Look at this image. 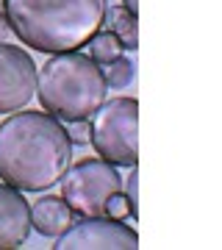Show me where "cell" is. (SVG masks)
I'll use <instances>...</instances> for the list:
<instances>
[{"instance_id":"6da1fadb","label":"cell","mask_w":222,"mask_h":250,"mask_svg":"<svg viewBox=\"0 0 222 250\" xmlns=\"http://www.w3.org/2000/svg\"><path fill=\"white\" fill-rule=\"evenodd\" d=\"M72 161L61 120L47 111H17L0 123V181L20 192L56 187Z\"/></svg>"},{"instance_id":"7a4b0ae2","label":"cell","mask_w":222,"mask_h":250,"mask_svg":"<svg viewBox=\"0 0 222 250\" xmlns=\"http://www.w3.org/2000/svg\"><path fill=\"white\" fill-rule=\"evenodd\" d=\"M106 0H6L3 14L20 42L42 53H70L103 28Z\"/></svg>"},{"instance_id":"3957f363","label":"cell","mask_w":222,"mask_h":250,"mask_svg":"<svg viewBox=\"0 0 222 250\" xmlns=\"http://www.w3.org/2000/svg\"><path fill=\"white\" fill-rule=\"evenodd\" d=\"M106 92L100 64L78 50L50 56L36 72V98L42 108L64 123L89 120L106 100Z\"/></svg>"},{"instance_id":"277c9868","label":"cell","mask_w":222,"mask_h":250,"mask_svg":"<svg viewBox=\"0 0 222 250\" xmlns=\"http://www.w3.org/2000/svg\"><path fill=\"white\" fill-rule=\"evenodd\" d=\"M89 142L114 167H136L139 161V103L136 98L103 100L92 114Z\"/></svg>"},{"instance_id":"5b68a950","label":"cell","mask_w":222,"mask_h":250,"mask_svg":"<svg viewBox=\"0 0 222 250\" xmlns=\"http://www.w3.org/2000/svg\"><path fill=\"white\" fill-rule=\"evenodd\" d=\"M122 192V175L106 159H83L61 175V197L75 217L106 214L108 197Z\"/></svg>"},{"instance_id":"8992f818","label":"cell","mask_w":222,"mask_h":250,"mask_svg":"<svg viewBox=\"0 0 222 250\" xmlns=\"http://www.w3.org/2000/svg\"><path fill=\"white\" fill-rule=\"evenodd\" d=\"M56 250H136L139 233L125 220L114 217H81L59 236Z\"/></svg>"},{"instance_id":"52a82bcc","label":"cell","mask_w":222,"mask_h":250,"mask_svg":"<svg viewBox=\"0 0 222 250\" xmlns=\"http://www.w3.org/2000/svg\"><path fill=\"white\" fill-rule=\"evenodd\" d=\"M36 95V64L17 45H0V114L22 111Z\"/></svg>"},{"instance_id":"ba28073f","label":"cell","mask_w":222,"mask_h":250,"mask_svg":"<svg viewBox=\"0 0 222 250\" xmlns=\"http://www.w3.org/2000/svg\"><path fill=\"white\" fill-rule=\"evenodd\" d=\"M31 233V206L22 192L0 184V250L22 248Z\"/></svg>"},{"instance_id":"9c48e42d","label":"cell","mask_w":222,"mask_h":250,"mask_svg":"<svg viewBox=\"0 0 222 250\" xmlns=\"http://www.w3.org/2000/svg\"><path fill=\"white\" fill-rule=\"evenodd\" d=\"M75 223V211L64 203V197L44 195L31 206V228L42 236H61L70 225Z\"/></svg>"},{"instance_id":"30bf717a","label":"cell","mask_w":222,"mask_h":250,"mask_svg":"<svg viewBox=\"0 0 222 250\" xmlns=\"http://www.w3.org/2000/svg\"><path fill=\"white\" fill-rule=\"evenodd\" d=\"M103 25H106V31H111L120 39L122 50H136L139 47V22H136V14H131L128 9H122V6L106 9Z\"/></svg>"},{"instance_id":"8fae6325","label":"cell","mask_w":222,"mask_h":250,"mask_svg":"<svg viewBox=\"0 0 222 250\" xmlns=\"http://www.w3.org/2000/svg\"><path fill=\"white\" fill-rule=\"evenodd\" d=\"M86 45H89V59L95 64H108L111 59L122 56V45L111 31H98Z\"/></svg>"},{"instance_id":"7c38bea8","label":"cell","mask_w":222,"mask_h":250,"mask_svg":"<svg viewBox=\"0 0 222 250\" xmlns=\"http://www.w3.org/2000/svg\"><path fill=\"white\" fill-rule=\"evenodd\" d=\"M100 70H103V81H106L108 89H125L133 81V75H136L133 72V64L128 59H122V56L111 59L108 64H100Z\"/></svg>"},{"instance_id":"4fadbf2b","label":"cell","mask_w":222,"mask_h":250,"mask_svg":"<svg viewBox=\"0 0 222 250\" xmlns=\"http://www.w3.org/2000/svg\"><path fill=\"white\" fill-rule=\"evenodd\" d=\"M131 175H128V181L122 184L125 189V197H128V206H131V217L136 220L139 217V172H136V167H131Z\"/></svg>"},{"instance_id":"5bb4252c","label":"cell","mask_w":222,"mask_h":250,"mask_svg":"<svg viewBox=\"0 0 222 250\" xmlns=\"http://www.w3.org/2000/svg\"><path fill=\"white\" fill-rule=\"evenodd\" d=\"M106 217H114V220H128V217H131V206H128V197H125V192H117V195L108 197Z\"/></svg>"},{"instance_id":"9a60e30c","label":"cell","mask_w":222,"mask_h":250,"mask_svg":"<svg viewBox=\"0 0 222 250\" xmlns=\"http://www.w3.org/2000/svg\"><path fill=\"white\" fill-rule=\"evenodd\" d=\"M67 136H70L72 145H89V120L67 123Z\"/></svg>"},{"instance_id":"2e32d148","label":"cell","mask_w":222,"mask_h":250,"mask_svg":"<svg viewBox=\"0 0 222 250\" xmlns=\"http://www.w3.org/2000/svg\"><path fill=\"white\" fill-rule=\"evenodd\" d=\"M11 36H14V31H11V25H9V17L0 11V45H9Z\"/></svg>"},{"instance_id":"e0dca14e","label":"cell","mask_w":222,"mask_h":250,"mask_svg":"<svg viewBox=\"0 0 222 250\" xmlns=\"http://www.w3.org/2000/svg\"><path fill=\"white\" fill-rule=\"evenodd\" d=\"M122 9H128L131 14H136V11H139V0H122Z\"/></svg>"},{"instance_id":"ac0fdd59","label":"cell","mask_w":222,"mask_h":250,"mask_svg":"<svg viewBox=\"0 0 222 250\" xmlns=\"http://www.w3.org/2000/svg\"><path fill=\"white\" fill-rule=\"evenodd\" d=\"M3 3H6V0H0V11H3Z\"/></svg>"}]
</instances>
